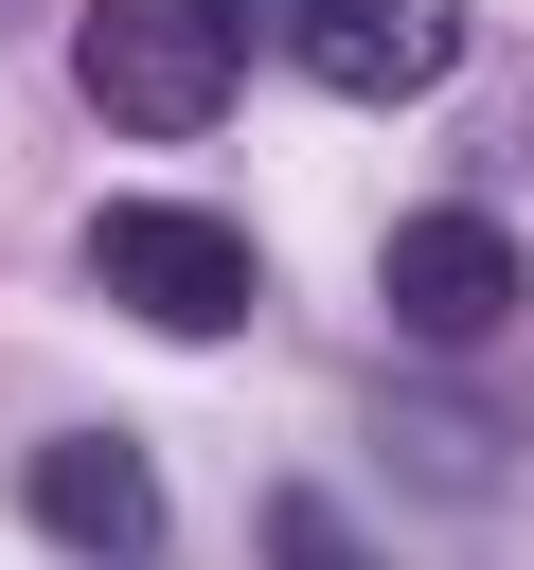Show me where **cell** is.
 Listing matches in <instances>:
<instances>
[{"label": "cell", "mask_w": 534, "mask_h": 570, "mask_svg": "<svg viewBox=\"0 0 534 570\" xmlns=\"http://www.w3.org/2000/svg\"><path fill=\"white\" fill-rule=\"evenodd\" d=\"M89 285H107L142 338H231V321H249V232L196 214V196H107V214H89Z\"/></svg>", "instance_id": "2"}, {"label": "cell", "mask_w": 534, "mask_h": 570, "mask_svg": "<svg viewBox=\"0 0 534 570\" xmlns=\"http://www.w3.org/2000/svg\"><path fill=\"white\" fill-rule=\"evenodd\" d=\"M231 71H249V36H231L214 0H71V89H89L125 142H196V125L231 107Z\"/></svg>", "instance_id": "1"}, {"label": "cell", "mask_w": 534, "mask_h": 570, "mask_svg": "<svg viewBox=\"0 0 534 570\" xmlns=\"http://www.w3.org/2000/svg\"><path fill=\"white\" fill-rule=\"evenodd\" d=\"M516 285H534V267H516V232H498V214H463V196H445V214H409V232L374 249V303H392V338H427V356L498 338V321H516Z\"/></svg>", "instance_id": "3"}, {"label": "cell", "mask_w": 534, "mask_h": 570, "mask_svg": "<svg viewBox=\"0 0 534 570\" xmlns=\"http://www.w3.org/2000/svg\"><path fill=\"white\" fill-rule=\"evenodd\" d=\"M267 552H285V570H374V552L338 534V499H267Z\"/></svg>", "instance_id": "6"}, {"label": "cell", "mask_w": 534, "mask_h": 570, "mask_svg": "<svg viewBox=\"0 0 534 570\" xmlns=\"http://www.w3.org/2000/svg\"><path fill=\"white\" fill-rule=\"evenodd\" d=\"M18 517H36L53 552H89V570H142V552H160V463H142L125 428H53V445L18 463Z\"/></svg>", "instance_id": "4"}, {"label": "cell", "mask_w": 534, "mask_h": 570, "mask_svg": "<svg viewBox=\"0 0 534 570\" xmlns=\"http://www.w3.org/2000/svg\"><path fill=\"white\" fill-rule=\"evenodd\" d=\"M285 53H303L338 107H409V89H445V71H463V0H303V18H285Z\"/></svg>", "instance_id": "5"}]
</instances>
